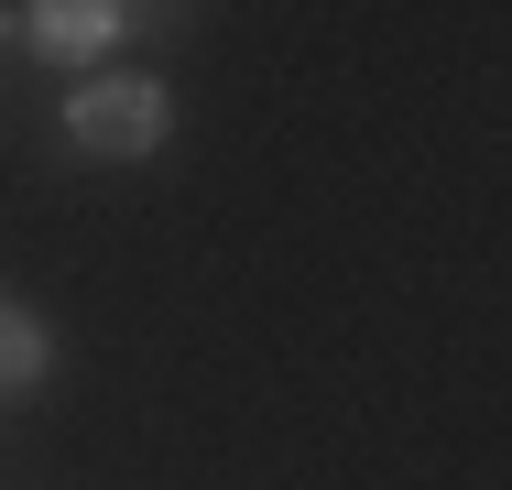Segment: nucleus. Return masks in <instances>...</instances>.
Returning <instances> with one entry per match:
<instances>
[{"label": "nucleus", "instance_id": "obj_1", "mask_svg": "<svg viewBox=\"0 0 512 490\" xmlns=\"http://www.w3.org/2000/svg\"><path fill=\"white\" fill-rule=\"evenodd\" d=\"M66 131L88 153H109V164H131V153L164 142V88L153 77H88V88L66 98Z\"/></svg>", "mask_w": 512, "mask_h": 490}, {"label": "nucleus", "instance_id": "obj_4", "mask_svg": "<svg viewBox=\"0 0 512 490\" xmlns=\"http://www.w3.org/2000/svg\"><path fill=\"white\" fill-rule=\"evenodd\" d=\"M0 33H11V11H0Z\"/></svg>", "mask_w": 512, "mask_h": 490}, {"label": "nucleus", "instance_id": "obj_2", "mask_svg": "<svg viewBox=\"0 0 512 490\" xmlns=\"http://www.w3.org/2000/svg\"><path fill=\"white\" fill-rule=\"evenodd\" d=\"M120 22L131 11H109V0H44V11H22V33H33V55H55V66H88L120 44Z\"/></svg>", "mask_w": 512, "mask_h": 490}, {"label": "nucleus", "instance_id": "obj_3", "mask_svg": "<svg viewBox=\"0 0 512 490\" xmlns=\"http://www.w3.org/2000/svg\"><path fill=\"white\" fill-rule=\"evenodd\" d=\"M44 316H22L11 294H0V392H22V382H44Z\"/></svg>", "mask_w": 512, "mask_h": 490}]
</instances>
